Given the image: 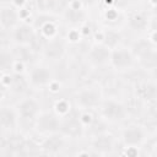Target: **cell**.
I'll return each mask as SVG.
<instances>
[{
	"label": "cell",
	"instance_id": "cell-1",
	"mask_svg": "<svg viewBox=\"0 0 157 157\" xmlns=\"http://www.w3.org/2000/svg\"><path fill=\"white\" fill-rule=\"evenodd\" d=\"M104 99L103 91L97 85H87L80 87L72 98L74 107L77 110H97Z\"/></svg>",
	"mask_w": 157,
	"mask_h": 157
},
{
	"label": "cell",
	"instance_id": "cell-2",
	"mask_svg": "<svg viewBox=\"0 0 157 157\" xmlns=\"http://www.w3.org/2000/svg\"><path fill=\"white\" fill-rule=\"evenodd\" d=\"M97 110L99 113V117L103 120H105L107 123H112V124L123 123L126 120L129 115L128 107L120 99L112 98V97L104 98Z\"/></svg>",
	"mask_w": 157,
	"mask_h": 157
},
{
	"label": "cell",
	"instance_id": "cell-3",
	"mask_svg": "<svg viewBox=\"0 0 157 157\" xmlns=\"http://www.w3.org/2000/svg\"><path fill=\"white\" fill-rule=\"evenodd\" d=\"M137 65V56L132 48L125 45H118L112 49L109 66L119 72H125Z\"/></svg>",
	"mask_w": 157,
	"mask_h": 157
},
{
	"label": "cell",
	"instance_id": "cell-4",
	"mask_svg": "<svg viewBox=\"0 0 157 157\" xmlns=\"http://www.w3.org/2000/svg\"><path fill=\"white\" fill-rule=\"evenodd\" d=\"M28 86L32 90H45L55 78L54 72L48 64L34 63L28 67L26 74Z\"/></svg>",
	"mask_w": 157,
	"mask_h": 157
},
{
	"label": "cell",
	"instance_id": "cell-5",
	"mask_svg": "<svg viewBox=\"0 0 157 157\" xmlns=\"http://www.w3.org/2000/svg\"><path fill=\"white\" fill-rule=\"evenodd\" d=\"M9 34L10 42L13 45H28L33 47L39 38L38 31L33 22H20Z\"/></svg>",
	"mask_w": 157,
	"mask_h": 157
},
{
	"label": "cell",
	"instance_id": "cell-6",
	"mask_svg": "<svg viewBox=\"0 0 157 157\" xmlns=\"http://www.w3.org/2000/svg\"><path fill=\"white\" fill-rule=\"evenodd\" d=\"M61 123H63V118L58 115L53 109L52 110L43 109L33 121V125L38 134L45 136V135L60 132Z\"/></svg>",
	"mask_w": 157,
	"mask_h": 157
},
{
	"label": "cell",
	"instance_id": "cell-7",
	"mask_svg": "<svg viewBox=\"0 0 157 157\" xmlns=\"http://www.w3.org/2000/svg\"><path fill=\"white\" fill-rule=\"evenodd\" d=\"M148 134L145 126L131 123L124 126L120 131V140L126 147H141L147 141Z\"/></svg>",
	"mask_w": 157,
	"mask_h": 157
},
{
	"label": "cell",
	"instance_id": "cell-8",
	"mask_svg": "<svg viewBox=\"0 0 157 157\" xmlns=\"http://www.w3.org/2000/svg\"><path fill=\"white\" fill-rule=\"evenodd\" d=\"M67 52V42L65 38L56 37L54 39L44 40L40 49V55L45 61H59L64 59Z\"/></svg>",
	"mask_w": 157,
	"mask_h": 157
},
{
	"label": "cell",
	"instance_id": "cell-9",
	"mask_svg": "<svg viewBox=\"0 0 157 157\" xmlns=\"http://www.w3.org/2000/svg\"><path fill=\"white\" fill-rule=\"evenodd\" d=\"M15 107L17 109V113H18L21 120L32 121V123L36 120V118L39 115V113L43 110L39 101L31 96L20 98L17 101V103L15 104Z\"/></svg>",
	"mask_w": 157,
	"mask_h": 157
},
{
	"label": "cell",
	"instance_id": "cell-10",
	"mask_svg": "<svg viewBox=\"0 0 157 157\" xmlns=\"http://www.w3.org/2000/svg\"><path fill=\"white\" fill-rule=\"evenodd\" d=\"M110 52L112 49L103 44L102 42H93L86 54L87 61L94 66V67H102L105 65H109V59H110Z\"/></svg>",
	"mask_w": 157,
	"mask_h": 157
},
{
	"label": "cell",
	"instance_id": "cell-11",
	"mask_svg": "<svg viewBox=\"0 0 157 157\" xmlns=\"http://www.w3.org/2000/svg\"><path fill=\"white\" fill-rule=\"evenodd\" d=\"M20 115L15 105L2 104L0 109V125L2 132H15L20 125Z\"/></svg>",
	"mask_w": 157,
	"mask_h": 157
},
{
	"label": "cell",
	"instance_id": "cell-12",
	"mask_svg": "<svg viewBox=\"0 0 157 157\" xmlns=\"http://www.w3.org/2000/svg\"><path fill=\"white\" fill-rule=\"evenodd\" d=\"M21 21L20 11L11 4H2L0 9V26L2 32L10 33Z\"/></svg>",
	"mask_w": 157,
	"mask_h": 157
},
{
	"label": "cell",
	"instance_id": "cell-13",
	"mask_svg": "<svg viewBox=\"0 0 157 157\" xmlns=\"http://www.w3.org/2000/svg\"><path fill=\"white\" fill-rule=\"evenodd\" d=\"M63 20L69 28H81L87 23V12L83 7L66 6L63 11Z\"/></svg>",
	"mask_w": 157,
	"mask_h": 157
},
{
	"label": "cell",
	"instance_id": "cell-14",
	"mask_svg": "<svg viewBox=\"0 0 157 157\" xmlns=\"http://www.w3.org/2000/svg\"><path fill=\"white\" fill-rule=\"evenodd\" d=\"M115 147V137L110 132H98L91 141V148L93 153L107 155L110 153Z\"/></svg>",
	"mask_w": 157,
	"mask_h": 157
},
{
	"label": "cell",
	"instance_id": "cell-15",
	"mask_svg": "<svg viewBox=\"0 0 157 157\" xmlns=\"http://www.w3.org/2000/svg\"><path fill=\"white\" fill-rule=\"evenodd\" d=\"M83 130H85V128L78 119L77 109L74 110L72 113H70L67 117L63 118L60 132L63 135H65L66 137H77L83 132Z\"/></svg>",
	"mask_w": 157,
	"mask_h": 157
},
{
	"label": "cell",
	"instance_id": "cell-16",
	"mask_svg": "<svg viewBox=\"0 0 157 157\" xmlns=\"http://www.w3.org/2000/svg\"><path fill=\"white\" fill-rule=\"evenodd\" d=\"M66 142V136L61 132H55L50 135H45L44 139L39 144V148L48 155H55L59 153L64 147Z\"/></svg>",
	"mask_w": 157,
	"mask_h": 157
},
{
	"label": "cell",
	"instance_id": "cell-17",
	"mask_svg": "<svg viewBox=\"0 0 157 157\" xmlns=\"http://www.w3.org/2000/svg\"><path fill=\"white\" fill-rule=\"evenodd\" d=\"M126 26L131 32L135 33H145L148 32L150 26V15L140 11H135L130 13L126 18Z\"/></svg>",
	"mask_w": 157,
	"mask_h": 157
},
{
	"label": "cell",
	"instance_id": "cell-18",
	"mask_svg": "<svg viewBox=\"0 0 157 157\" xmlns=\"http://www.w3.org/2000/svg\"><path fill=\"white\" fill-rule=\"evenodd\" d=\"M135 94L137 99L145 103H155L157 101V82L142 81L135 86Z\"/></svg>",
	"mask_w": 157,
	"mask_h": 157
},
{
	"label": "cell",
	"instance_id": "cell-19",
	"mask_svg": "<svg viewBox=\"0 0 157 157\" xmlns=\"http://www.w3.org/2000/svg\"><path fill=\"white\" fill-rule=\"evenodd\" d=\"M40 39L49 40L59 37V26L55 20H45L39 27H37Z\"/></svg>",
	"mask_w": 157,
	"mask_h": 157
},
{
	"label": "cell",
	"instance_id": "cell-20",
	"mask_svg": "<svg viewBox=\"0 0 157 157\" xmlns=\"http://www.w3.org/2000/svg\"><path fill=\"white\" fill-rule=\"evenodd\" d=\"M97 42H102L103 44H105L107 47H109L110 49L120 45L121 42V36L119 31H115V28H105L103 31H101V38Z\"/></svg>",
	"mask_w": 157,
	"mask_h": 157
},
{
	"label": "cell",
	"instance_id": "cell-21",
	"mask_svg": "<svg viewBox=\"0 0 157 157\" xmlns=\"http://www.w3.org/2000/svg\"><path fill=\"white\" fill-rule=\"evenodd\" d=\"M34 7L40 15H53L60 7V0H34Z\"/></svg>",
	"mask_w": 157,
	"mask_h": 157
},
{
	"label": "cell",
	"instance_id": "cell-22",
	"mask_svg": "<svg viewBox=\"0 0 157 157\" xmlns=\"http://www.w3.org/2000/svg\"><path fill=\"white\" fill-rule=\"evenodd\" d=\"M74 104L67 99V98H58L55 102H54V105H53V110L60 115L61 118H65L67 117L70 113L74 112L72 109Z\"/></svg>",
	"mask_w": 157,
	"mask_h": 157
},
{
	"label": "cell",
	"instance_id": "cell-23",
	"mask_svg": "<svg viewBox=\"0 0 157 157\" xmlns=\"http://www.w3.org/2000/svg\"><path fill=\"white\" fill-rule=\"evenodd\" d=\"M82 38H83V36H82V32H81L80 28H67L66 37H65V40H66L67 43L76 44V43H78Z\"/></svg>",
	"mask_w": 157,
	"mask_h": 157
},
{
	"label": "cell",
	"instance_id": "cell-24",
	"mask_svg": "<svg viewBox=\"0 0 157 157\" xmlns=\"http://www.w3.org/2000/svg\"><path fill=\"white\" fill-rule=\"evenodd\" d=\"M77 112H78V119H80V121L85 129L93 124L94 115H93L92 110H77Z\"/></svg>",
	"mask_w": 157,
	"mask_h": 157
},
{
	"label": "cell",
	"instance_id": "cell-25",
	"mask_svg": "<svg viewBox=\"0 0 157 157\" xmlns=\"http://www.w3.org/2000/svg\"><path fill=\"white\" fill-rule=\"evenodd\" d=\"M120 13H119V9L114 7V6H108L104 11H103V17L105 21H109V22H115L118 21Z\"/></svg>",
	"mask_w": 157,
	"mask_h": 157
},
{
	"label": "cell",
	"instance_id": "cell-26",
	"mask_svg": "<svg viewBox=\"0 0 157 157\" xmlns=\"http://www.w3.org/2000/svg\"><path fill=\"white\" fill-rule=\"evenodd\" d=\"M49 92H52V93H59L60 92V90H61V82L60 81H58L56 78H54L52 82H50V85L48 86V88H47Z\"/></svg>",
	"mask_w": 157,
	"mask_h": 157
},
{
	"label": "cell",
	"instance_id": "cell-27",
	"mask_svg": "<svg viewBox=\"0 0 157 157\" xmlns=\"http://www.w3.org/2000/svg\"><path fill=\"white\" fill-rule=\"evenodd\" d=\"M7 4H11L17 10H21V9H23V7H26L28 5V0H9Z\"/></svg>",
	"mask_w": 157,
	"mask_h": 157
},
{
	"label": "cell",
	"instance_id": "cell-28",
	"mask_svg": "<svg viewBox=\"0 0 157 157\" xmlns=\"http://www.w3.org/2000/svg\"><path fill=\"white\" fill-rule=\"evenodd\" d=\"M150 31H157V12L153 15H150V26H148V32ZM147 32V33H148Z\"/></svg>",
	"mask_w": 157,
	"mask_h": 157
},
{
	"label": "cell",
	"instance_id": "cell-29",
	"mask_svg": "<svg viewBox=\"0 0 157 157\" xmlns=\"http://www.w3.org/2000/svg\"><path fill=\"white\" fill-rule=\"evenodd\" d=\"M148 40L152 45L157 47V31H150L148 32Z\"/></svg>",
	"mask_w": 157,
	"mask_h": 157
},
{
	"label": "cell",
	"instance_id": "cell-30",
	"mask_svg": "<svg viewBox=\"0 0 157 157\" xmlns=\"http://www.w3.org/2000/svg\"><path fill=\"white\" fill-rule=\"evenodd\" d=\"M151 5H153V6H157V0H147Z\"/></svg>",
	"mask_w": 157,
	"mask_h": 157
},
{
	"label": "cell",
	"instance_id": "cell-31",
	"mask_svg": "<svg viewBox=\"0 0 157 157\" xmlns=\"http://www.w3.org/2000/svg\"><path fill=\"white\" fill-rule=\"evenodd\" d=\"M153 151H155V153L157 155V141H156V144L153 145Z\"/></svg>",
	"mask_w": 157,
	"mask_h": 157
}]
</instances>
